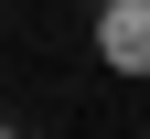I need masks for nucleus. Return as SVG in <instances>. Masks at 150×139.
I'll return each mask as SVG.
<instances>
[{
	"label": "nucleus",
	"instance_id": "obj_2",
	"mask_svg": "<svg viewBox=\"0 0 150 139\" xmlns=\"http://www.w3.org/2000/svg\"><path fill=\"white\" fill-rule=\"evenodd\" d=\"M0 139H22V128H11V118H0Z\"/></svg>",
	"mask_w": 150,
	"mask_h": 139
},
{
	"label": "nucleus",
	"instance_id": "obj_1",
	"mask_svg": "<svg viewBox=\"0 0 150 139\" xmlns=\"http://www.w3.org/2000/svg\"><path fill=\"white\" fill-rule=\"evenodd\" d=\"M97 64L107 75H150V0H97Z\"/></svg>",
	"mask_w": 150,
	"mask_h": 139
}]
</instances>
